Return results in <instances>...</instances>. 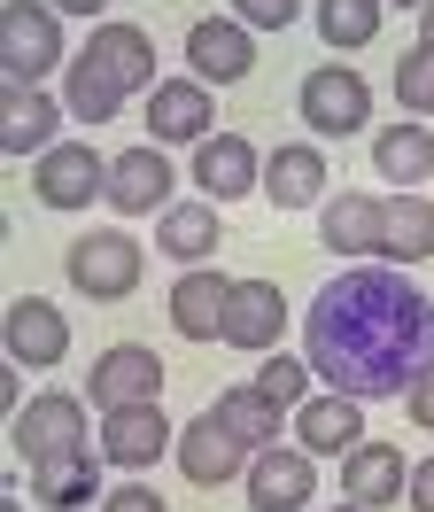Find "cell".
I'll return each instance as SVG.
<instances>
[{
    "instance_id": "ba28073f",
    "label": "cell",
    "mask_w": 434,
    "mask_h": 512,
    "mask_svg": "<svg viewBox=\"0 0 434 512\" xmlns=\"http://www.w3.org/2000/svg\"><path fill=\"white\" fill-rule=\"evenodd\" d=\"M217 132V101L202 78H155L148 94V140L155 148H202Z\"/></svg>"
},
{
    "instance_id": "f546056e",
    "label": "cell",
    "mask_w": 434,
    "mask_h": 512,
    "mask_svg": "<svg viewBox=\"0 0 434 512\" xmlns=\"http://www.w3.org/2000/svg\"><path fill=\"white\" fill-rule=\"evenodd\" d=\"M217 419H225L248 450H256V443L272 450L279 443V404L264 396V388H225V396H217Z\"/></svg>"
},
{
    "instance_id": "8d00e7d4",
    "label": "cell",
    "mask_w": 434,
    "mask_h": 512,
    "mask_svg": "<svg viewBox=\"0 0 434 512\" xmlns=\"http://www.w3.org/2000/svg\"><path fill=\"white\" fill-rule=\"evenodd\" d=\"M47 8H70V16H101L109 0H47Z\"/></svg>"
},
{
    "instance_id": "5bb4252c",
    "label": "cell",
    "mask_w": 434,
    "mask_h": 512,
    "mask_svg": "<svg viewBox=\"0 0 434 512\" xmlns=\"http://www.w3.org/2000/svg\"><path fill=\"white\" fill-rule=\"evenodd\" d=\"M225 303H233V280L217 264H186L171 288V326L186 342H225Z\"/></svg>"
},
{
    "instance_id": "9c48e42d",
    "label": "cell",
    "mask_w": 434,
    "mask_h": 512,
    "mask_svg": "<svg viewBox=\"0 0 434 512\" xmlns=\"http://www.w3.org/2000/svg\"><path fill=\"white\" fill-rule=\"evenodd\" d=\"M155 396H163V357H155L148 342H117V350L93 357L86 404H101V412H124V404H155Z\"/></svg>"
},
{
    "instance_id": "7c38bea8",
    "label": "cell",
    "mask_w": 434,
    "mask_h": 512,
    "mask_svg": "<svg viewBox=\"0 0 434 512\" xmlns=\"http://www.w3.org/2000/svg\"><path fill=\"white\" fill-rule=\"evenodd\" d=\"M62 350H70V319H62L47 295H16L8 303V365L47 373V365H62Z\"/></svg>"
},
{
    "instance_id": "74e56055",
    "label": "cell",
    "mask_w": 434,
    "mask_h": 512,
    "mask_svg": "<svg viewBox=\"0 0 434 512\" xmlns=\"http://www.w3.org/2000/svg\"><path fill=\"white\" fill-rule=\"evenodd\" d=\"M419 39H427V47H434V0H427V8H419Z\"/></svg>"
},
{
    "instance_id": "52a82bcc",
    "label": "cell",
    "mask_w": 434,
    "mask_h": 512,
    "mask_svg": "<svg viewBox=\"0 0 434 512\" xmlns=\"http://www.w3.org/2000/svg\"><path fill=\"white\" fill-rule=\"evenodd\" d=\"M171 458H179V474L194 481V489H225V481L248 474V443L217 412H194V419H186L179 443H171Z\"/></svg>"
},
{
    "instance_id": "2e32d148",
    "label": "cell",
    "mask_w": 434,
    "mask_h": 512,
    "mask_svg": "<svg viewBox=\"0 0 434 512\" xmlns=\"http://www.w3.org/2000/svg\"><path fill=\"white\" fill-rule=\"evenodd\" d=\"M295 435H303L318 458H349V450L365 443V404H357V396H341V388L303 396V404H295Z\"/></svg>"
},
{
    "instance_id": "30bf717a",
    "label": "cell",
    "mask_w": 434,
    "mask_h": 512,
    "mask_svg": "<svg viewBox=\"0 0 434 512\" xmlns=\"http://www.w3.org/2000/svg\"><path fill=\"white\" fill-rule=\"evenodd\" d=\"M171 187H179V171H171V148H124L109 156V210L124 218H163L171 210Z\"/></svg>"
},
{
    "instance_id": "e0dca14e",
    "label": "cell",
    "mask_w": 434,
    "mask_h": 512,
    "mask_svg": "<svg viewBox=\"0 0 434 512\" xmlns=\"http://www.w3.org/2000/svg\"><path fill=\"white\" fill-rule=\"evenodd\" d=\"M171 443H179V435H171V419L155 412V404H124V412H109V427H101V458L124 466V474L155 466Z\"/></svg>"
},
{
    "instance_id": "484cf974",
    "label": "cell",
    "mask_w": 434,
    "mask_h": 512,
    "mask_svg": "<svg viewBox=\"0 0 434 512\" xmlns=\"http://www.w3.org/2000/svg\"><path fill=\"white\" fill-rule=\"evenodd\" d=\"M372 171H380L388 187H419V179L434 171V132L419 125V117L380 125V140H372Z\"/></svg>"
},
{
    "instance_id": "d6a6232c",
    "label": "cell",
    "mask_w": 434,
    "mask_h": 512,
    "mask_svg": "<svg viewBox=\"0 0 434 512\" xmlns=\"http://www.w3.org/2000/svg\"><path fill=\"white\" fill-rule=\"evenodd\" d=\"M233 16H241L248 32H287L303 16V0H233Z\"/></svg>"
},
{
    "instance_id": "ab89813d",
    "label": "cell",
    "mask_w": 434,
    "mask_h": 512,
    "mask_svg": "<svg viewBox=\"0 0 434 512\" xmlns=\"http://www.w3.org/2000/svg\"><path fill=\"white\" fill-rule=\"evenodd\" d=\"M334 512H365V505H349V497H341V505H334Z\"/></svg>"
},
{
    "instance_id": "f1b7e54d",
    "label": "cell",
    "mask_w": 434,
    "mask_h": 512,
    "mask_svg": "<svg viewBox=\"0 0 434 512\" xmlns=\"http://www.w3.org/2000/svg\"><path fill=\"white\" fill-rule=\"evenodd\" d=\"M380 0H318V39L334 47V55H349V47H365V39H380Z\"/></svg>"
},
{
    "instance_id": "83f0119b",
    "label": "cell",
    "mask_w": 434,
    "mask_h": 512,
    "mask_svg": "<svg viewBox=\"0 0 434 512\" xmlns=\"http://www.w3.org/2000/svg\"><path fill=\"white\" fill-rule=\"evenodd\" d=\"M31 505H47V512H78V505H93V450L31 466Z\"/></svg>"
},
{
    "instance_id": "1f68e13d",
    "label": "cell",
    "mask_w": 434,
    "mask_h": 512,
    "mask_svg": "<svg viewBox=\"0 0 434 512\" xmlns=\"http://www.w3.org/2000/svg\"><path fill=\"white\" fill-rule=\"evenodd\" d=\"M256 388H264V396H272L279 412H295V404H303L310 396V357H264V373H256Z\"/></svg>"
},
{
    "instance_id": "4fadbf2b",
    "label": "cell",
    "mask_w": 434,
    "mask_h": 512,
    "mask_svg": "<svg viewBox=\"0 0 434 512\" xmlns=\"http://www.w3.org/2000/svg\"><path fill=\"white\" fill-rule=\"evenodd\" d=\"M310 489H318L310 450L272 443V450H256V458H248V505H256V512H303Z\"/></svg>"
},
{
    "instance_id": "d6986e66",
    "label": "cell",
    "mask_w": 434,
    "mask_h": 512,
    "mask_svg": "<svg viewBox=\"0 0 434 512\" xmlns=\"http://www.w3.org/2000/svg\"><path fill=\"white\" fill-rule=\"evenodd\" d=\"M403 481H411V458H403L396 443H357L349 458H341V497L349 505H396Z\"/></svg>"
},
{
    "instance_id": "7402d4cb",
    "label": "cell",
    "mask_w": 434,
    "mask_h": 512,
    "mask_svg": "<svg viewBox=\"0 0 434 512\" xmlns=\"http://www.w3.org/2000/svg\"><path fill=\"white\" fill-rule=\"evenodd\" d=\"M86 55L117 78L124 94H155V39L140 32V24H93Z\"/></svg>"
},
{
    "instance_id": "8992f818",
    "label": "cell",
    "mask_w": 434,
    "mask_h": 512,
    "mask_svg": "<svg viewBox=\"0 0 434 512\" xmlns=\"http://www.w3.org/2000/svg\"><path fill=\"white\" fill-rule=\"evenodd\" d=\"M295 109H303V125L318 132V140H341V132H365L372 125V86L357 78V70H310L303 78V94H295Z\"/></svg>"
},
{
    "instance_id": "4316f807",
    "label": "cell",
    "mask_w": 434,
    "mask_h": 512,
    "mask_svg": "<svg viewBox=\"0 0 434 512\" xmlns=\"http://www.w3.org/2000/svg\"><path fill=\"white\" fill-rule=\"evenodd\" d=\"M62 101H70V117H78V125H109V117L124 109V86L93 63V55H78V63L62 70Z\"/></svg>"
},
{
    "instance_id": "6da1fadb",
    "label": "cell",
    "mask_w": 434,
    "mask_h": 512,
    "mask_svg": "<svg viewBox=\"0 0 434 512\" xmlns=\"http://www.w3.org/2000/svg\"><path fill=\"white\" fill-rule=\"evenodd\" d=\"M303 357L318 381H334L341 396H403L419 381V365H434V303L403 272L380 264H349L341 280L310 295L303 319Z\"/></svg>"
},
{
    "instance_id": "9a60e30c",
    "label": "cell",
    "mask_w": 434,
    "mask_h": 512,
    "mask_svg": "<svg viewBox=\"0 0 434 512\" xmlns=\"http://www.w3.org/2000/svg\"><path fill=\"white\" fill-rule=\"evenodd\" d=\"M62 132V101L47 86H8L0 94V148L8 156H47Z\"/></svg>"
},
{
    "instance_id": "7a4b0ae2",
    "label": "cell",
    "mask_w": 434,
    "mask_h": 512,
    "mask_svg": "<svg viewBox=\"0 0 434 512\" xmlns=\"http://www.w3.org/2000/svg\"><path fill=\"white\" fill-rule=\"evenodd\" d=\"M0 70H8V86H47L62 70V16L47 0H8L0 8Z\"/></svg>"
},
{
    "instance_id": "603a6c76",
    "label": "cell",
    "mask_w": 434,
    "mask_h": 512,
    "mask_svg": "<svg viewBox=\"0 0 434 512\" xmlns=\"http://www.w3.org/2000/svg\"><path fill=\"white\" fill-rule=\"evenodd\" d=\"M194 194H210V202L256 194V148H248L241 132H210V140L194 148Z\"/></svg>"
},
{
    "instance_id": "277c9868",
    "label": "cell",
    "mask_w": 434,
    "mask_h": 512,
    "mask_svg": "<svg viewBox=\"0 0 434 512\" xmlns=\"http://www.w3.org/2000/svg\"><path fill=\"white\" fill-rule=\"evenodd\" d=\"M62 264H70V288L93 295V303H124V295L140 288V272H148L140 241H132V233H117V225H101V233H78Z\"/></svg>"
},
{
    "instance_id": "ffe728a7",
    "label": "cell",
    "mask_w": 434,
    "mask_h": 512,
    "mask_svg": "<svg viewBox=\"0 0 434 512\" xmlns=\"http://www.w3.org/2000/svg\"><path fill=\"white\" fill-rule=\"evenodd\" d=\"M279 326H287V295L272 280H233V303H225V342L233 350H272Z\"/></svg>"
},
{
    "instance_id": "cb8c5ba5",
    "label": "cell",
    "mask_w": 434,
    "mask_h": 512,
    "mask_svg": "<svg viewBox=\"0 0 434 512\" xmlns=\"http://www.w3.org/2000/svg\"><path fill=\"white\" fill-rule=\"evenodd\" d=\"M318 233L334 256H380V194H326Z\"/></svg>"
},
{
    "instance_id": "ac0fdd59",
    "label": "cell",
    "mask_w": 434,
    "mask_h": 512,
    "mask_svg": "<svg viewBox=\"0 0 434 512\" xmlns=\"http://www.w3.org/2000/svg\"><path fill=\"white\" fill-rule=\"evenodd\" d=\"M326 194V148L318 140H287L264 156V202L272 210H310Z\"/></svg>"
},
{
    "instance_id": "e575fe53",
    "label": "cell",
    "mask_w": 434,
    "mask_h": 512,
    "mask_svg": "<svg viewBox=\"0 0 434 512\" xmlns=\"http://www.w3.org/2000/svg\"><path fill=\"white\" fill-rule=\"evenodd\" d=\"M403 412H411V427H434V365H419V381L403 388Z\"/></svg>"
},
{
    "instance_id": "8fae6325",
    "label": "cell",
    "mask_w": 434,
    "mask_h": 512,
    "mask_svg": "<svg viewBox=\"0 0 434 512\" xmlns=\"http://www.w3.org/2000/svg\"><path fill=\"white\" fill-rule=\"evenodd\" d=\"M186 70H194L202 86H241L248 70H256L248 24L241 16H202V24H186Z\"/></svg>"
},
{
    "instance_id": "f35d334b",
    "label": "cell",
    "mask_w": 434,
    "mask_h": 512,
    "mask_svg": "<svg viewBox=\"0 0 434 512\" xmlns=\"http://www.w3.org/2000/svg\"><path fill=\"white\" fill-rule=\"evenodd\" d=\"M380 8H427V0H380Z\"/></svg>"
},
{
    "instance_id": "836d02e7",
    "label": "cell",
    "mask_w": 434,
    "mask_h": 512,
    "mask_svg": "<svg viewBox=\"0 0 434 512\" xmlns=\"http://www.w3.org/2000/svg\"><path fill=\"white\" fill-rule=\"evenodd\" d=\"M101 512H163V497H155V489H140V481L124 474L117 489H109V497H101Z\"/></svg>"
},
{
    "instance_id": "3957f363",
    "label": "cell",
    "mask_w": 434,
    "mask_h": 512,
    "mask_svg": "<svg viewBox=\"0 0 434 512\" xmlns=\"http://www.w3.org/2000/svg\"><path fill=\"white\" fill-rule=\"evenodd\" d=\"M8 443H16V458H24V466H47V458L101 450V443L86 435V404H78V396H62V388H47V396H24V404H16Z\"/></svg>"
},
{
    "instance_id": "d590c367",
    "label": "cell",
    "mask_w": 434,
    "mask_h": 512,
    "mask_svg": "<svg viewBox=\"0 0 434 512\" xmlns=\"http://www.w3.org/2000/svg\"><path fill=\"white\" fill-rule=\"evenodd\" d=\"M403 497H411V512H434V458H419V466H411Z\"/></svg>"
},
{
    "instance_id": "5b68a950",
    "label": "cell",
    "mask_w": 434,
    "mask_h": 512,
    "mask_svg": "<svg viewBox=\"0 0 434 512\" xmlns=\"http://www.w3.org/2000/svg\"><path fill=\"white\" fill-rule=\"evenodd\" d=\"M31 194L47 210H86V202H109V156L86 148V140H55L47 156L31 163Z\"/></svg>"
},
{
    "instance_id": "44dd1931",
    "label": "cell",
    "mask_w": 434,
    "mask_h": 512,
    "mask_svg": "<svg viewBox=\"0 0 434 512\" xmlns=\"http://www.w3.org/2000/svg\"><path fill=\"white\" fill-rule=\"evenodd\" d=\"M217 241H225V218H217L210 194H194V202H171V210L155 218V249L179 256V264H210Z\"/></svg>"
},
{
    "instance_id": "4dcf8cb0",
    "label": "cell",
    "mask_w": 434,
    "mask_h": 512,
    "mask_svg": "<svg viewBox=\"0 0 434 512\" xmlns=\"http://www.w3.org/2000/svg\"><path fill=\"white\" fill-rule=\"evenodd\" d=\"M396 101L411 109V117H434V47L427 39L396 55Z\"/></svg>"
},
{
    "instance_id": "d4e9b609",
    "label": "cell",
    "mask_w": 434,
    "mask_h": 512,
    "mask_svg": "<svg viewBox=\"0 0 434 512\" xmlns=\"http://www.w3.org/2000/svg\"><path fill=\"white\" fill-rule=\"evenodd\" d=\"M380 256H396V264L434 256V202H427V194L396 187L388 202H380Z\"/></svg>"
},
{
    "instance_id": "60d3db41",
    "label": "cell",
    "mask_w": 434,
    "mask_h": 512,
    "mask_svg": "<svg viewBox=\"0 0 434 512\" xmlns=\"http://www.w3.org/2000/svg\"><path fill=\"white\" fill-rule=\"evenodd\" d=\"M0 512H24V505H0Z\"/></svg>"
}]
</instances>
